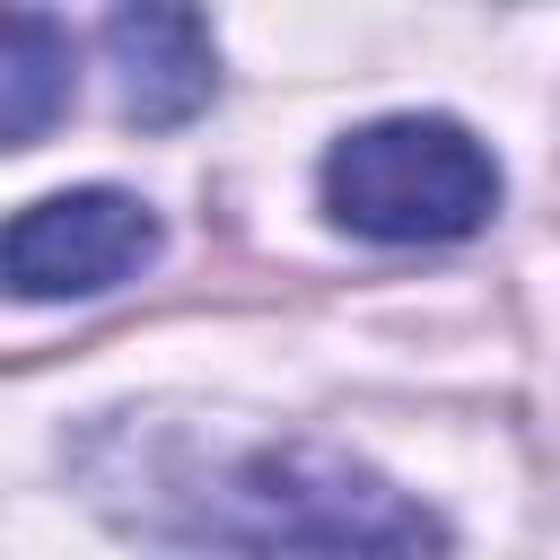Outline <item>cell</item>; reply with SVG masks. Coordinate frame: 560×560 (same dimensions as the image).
I'll use <instances>...</instances> for the list:
<instances>
[{"label":"cell","instance_id":"7a4b0ae2","mask_svg":"<svg viewBox=\"0 0 560 560\" xmlns=\"http://www.w3.org/2000/svg\"><path fill=\"white\" fill-rule=\"evenodd\" d=\"M324 210L376 245H446L499 210V158L446 114H385L324 149Z\"/></svg>","mask_w":560,"mask_h":560},{"label":"cell","instance_id":"277c9868","mask_svg":"<svg viewBox=\"0 0 560 560\" xmlns=\"http://www.w3.org/2000/svg\"><path fill=\"white\" fill-rule=\"evenodd\" d=\"M105 61H114L122 114L140 131H175L219 96V52H210V26L192 9H114Z\"/></svg>","mask_w":560,"mask_h":560},{"label":"cell","instance_id":"6da1fadb","mask_svg":"<svg viewBox=\"0 0 560 560\" xmlns=\"http://www.w3.org/2000/svg\"><path fill=\"white\" fill-rule=\"evenodd\" d=\"M88 481L158 560H446V525L324 438L140 420L88 446Z\"/></svg>","mask_w":560,"mask_h":560},{"label":"cell","instance_id":"5b68a950","mask_svg":"<svg viewBox=\"0 0 560 560\" xmlns=\"http://www.w3.org/2000/svg\"><path fill=\"white\" fill-rule=\"evenodd\" d=\"M61 105H70V35L44 9H9V35H0V140L35 149Z\"/></svg>","mask_w":560,"mask_h":560},{"label":"cell","instance_id":"3957f363","mask_svg":"<svg viewBox=\"0 0 560 560\" xmlns=\"http://www.w3.org/2000/svg\"><path fill=\"white\" fill-rule=\"evenodd\" d=\"M149 254H158V219H149V201H131L114 184L52 192L9 219V289L18 298H96V289L131 280Z\"/></svg>","mask_w":560,"mask_h":560}]
</instances>
